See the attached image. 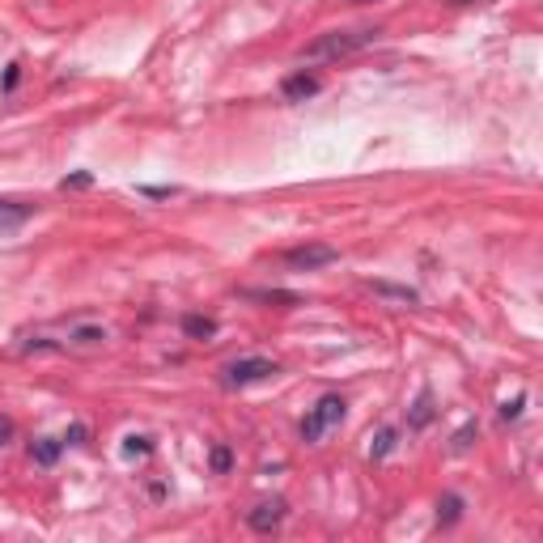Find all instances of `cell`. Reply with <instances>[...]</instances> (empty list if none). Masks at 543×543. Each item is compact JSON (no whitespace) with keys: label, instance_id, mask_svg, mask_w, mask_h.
<instances>
[{"label":"cell","instance_id":"obj_1","mask_svg":"<svg viewBox=\"0 0 543 543\" xmlns=\"http://www.w3.org/2000/svg\"><path fill=\"white\" fill-rule=\"evenodd\" d=\"M378 38L374 26L366 30H327V35H318L310 47H301V64H332V60H344V55L361 52Z\"/></svg>","mask_w":543,"mask_h":543},{"label":"cell","instance_id":"obj_2","mask_svg":"<svg viewBox=\"0 0 543 543\" xmlns=\"http://www.w3.org/2000/svg\"><path fill=\"white\" fill-rule=\"evenodd\" d=\"M344 407H349V403L340 399V395H323V399L306 412V421H301V441H310V446L323 441L327 429H335V424L344 421Z\"/></svg>","mask_w":543,"mask_h":543},{"label":"cell","instance_id":"obj_3","mask_svg":"<svg viewBox=\"0 0 543 543\" xmlns=\"http://www.w3.org/2000/svg\"><path fill=\"white\" fill-rule=\"evenodd\" d=\"M272 374H276V361H267V357H238V361H229L221 369V383L229 391H238V386H255L263 378H272Z\"/></svg>","mask_w":543,"mask_h":543},{"label":"cell","instance_id":"obj_4","mask_svg":"<svg viewBox=\"0 0 543 543\" xmlns=\"http://www.w3.org/2000/svg\"><path fill=\"white\" fill-rule=\"evenodd\" d=\"M335 259H340V251H335V246H323V243L284 251V263H289L293 272H315V267H327V263H335Z\"/></svg>","mask_w":543,"mask_h":543},{"label":"cell","instance_id":"obj_5","mask_svg":"<svg viewBox=\"0 0 543 543\" xmlns=\"http://www.w3.org/2000/svg\"><path fill=\"white\" fill-rule=\"evenodd\" d=\"M281 522H284V501H263V506H255L251 514H246V526L259 531V535L276 531Z\"/></svg>","mask_w":543,"mask_h":543},{"label":"cell","instance_id":"obj_6","mask_svg":"<svg viewBox=\"0 0 543 543\" xmlns=\"http://www.w3.org/2000/svg\"><path fill=\"white\" fill-rule=\"evenodd\" d=\"M30 204H18V200H0V234H9V229H18L30 221Z\"/></svg>","mask_w":543,"mask_h":543},{"label":"cell","instance_id":"obj_7","mask_svg":"<svg viewBox=\"0 0 543 543\" xmlns=\"http://www.w3.org/2000/svg\"><path fill=\"white\" fill-rule=\"evenodd\" d=\"M310 94H318V77H306V72H298V77H289V81H284V98H289V103L310 98Z\"/></svg>","mask_w":543,"mask_h":543},{"label":"cell","instance_id":"obj_8","mask_svg":"<svg viewBox=\"0 0 543 543\" xmlns=\"http://www.w3.org/2000/svg\"><path fill=\"white\" fill-rule=\"evenodd\" d=\"M374 293L378 298H391V301H403V306H416V289H407V284H386V281H374Z\"/></svg>","mask_w":543,"mask_h":543},{"label":"cell","instance_id":"obj_9","mask_svg":"<svg viewBox=\"0 0 543 543\" xmlns=\"http://www.w3.org/2000/svg\"><path fill=\"white\" fill-rule=\"evenodd\" d=\"M60 450H64V441H55V438H38L30 455H35L38 463H43V467H52L55 458H60Z\"/></svg>","mask_w":543,"mask_h":543},{"label":"cell","instance_id":"obj_10","mask_svg":"<svg viewBox=\"0 0 543 543\" xmlns=\"http://www.w3.org/2000/svg\"><path fill=\"white\" fill-rule=\"evenodd\" d=\"M395 438H399V429H383V433L374 438V446H369V458H374V463H383V458L395 450Z\"/></svg>","mask_w":543,"mask_h":543},{"label":"cell","instance_id":"obj_11","mask_svg":"<svg viewBox=\"0 0 543 543\" xmlns=\"http://www.w3.org/2000/svg\"><path fill=\"white\" fill-rule=\"evenodd\" d=\"M183 332L195 335V340H209V335L217 332V323H212V318H200V315H187L183 318Z\"/></svg>","mask_w":543,"mask_h":543},{"label":"cell","instance_id":"obj_12","mask_svg":"<svg viewBox=\"0 0 543 543\" xmlns=\"http://www.w3.org/2000/svg\"><path fill=\"white\" fill-rule=\"evenodd\" d=\"M429 421H433V395L424 391L421 399H416V412H412V429H424Z\"/></svg>","mask_w":543,"mask_h":543},{"label":"cell","instance_id":"obj_13","mask_svg":"<svg viewBox=\"0 0 543 543\" xmlns=\"http://www.w3.org/2000/svg\"><path fill=\"white\" fill-rule=\"evenodd\" d=\"M438 509H446V514H441V522L450 526V522H458V514H463V501H458V497H441Z\"/></svg>","mask_w":543,"mask_h":543},{"label":"cell","instance_id":"obj_14","mask_svg":"<svg viewBox=\"0 0 543 543\" xmlns=\"http://www.w3.org/2000/svg\"><path fill=\"white\" fill-rule=\"evenodd\" d=\"M141 195H149V200H170V195H178V187H141Z\"/></svg>","mask_w":543,"mask_h":543},{"label":"cell","instance_id":"obj_15","mask_svg":"<svg viewBox=\"0 0 543 543\" xmlns=\"http://www.w3.org/2000/svg\"><path fill=\"white\" fill-rule=\"evenodd\" d=\"M472 433H475V424H463L455 433V450H467V441H472Z\"/></svg>","mask_w":543,"mask_h":543},{"label":"cell","instance_id":"obj_16","mask_svg":"<svg viewBox=\"0 0 543 543\" xmlns=\"http://www.w3.org/2000/svg\"><path fill=\"white\" fill-rule=\"evenodd\" d=\"M212 467H217V472H226V467H229V450H226V446H217V450H212Z\"/></svg>","mask_w":543,"mask_h":543},{"label":"cell","instance_id":"obj_17","mask_svg":"<svg viewBox=\"0 0 543 543\" xmlns=\"http://www.w3.org/2000/svg\"><path fill=\"white\" fill-rule=\"evenodd\" d=\"M518 412H522V395H518V399H514V403H506V407H501V416H506V421H514Z\"/></svg>","mask_w":543,"mask_h":543},{"label":"cell","instance_id":"obj_18","mask_svg":"<svg viewBox=\"0 0 543 543\" xmlns=\"http://www.w3.org/2000/svg\"><path fill=\"white\" fill-rule=\"evenodd\" d=\"M60 187H64V192H69V187H89V175H72V178H64Z\"/></svg>","mask_w":543,"mask_h":543},{"label":"cell","instance_id":"obj_19","mask_svg":"<svg viewBox=\"0 0 543 543\" xmlns=\"http://www.w3.org/2000/svg\"><path fill=\"white\" fill-rule=\"evenodd\" d=\"M9 433H13V424H9V421H0V446L9 441Z\"/></svg>","mask_w":543,"mask_h":543},{"label":"cell","instance_id":"obj_20","mask_svg":"<svg viewBox=\"0 0 543 543\" xmlns=\"http://www.w3.org/2000/svg\"><path fill=\"white\" fill-rule=\"evenodd\" d=\"M450 4H475V0H450Z\"/></svg>","mask_w":543,"mask_h":543},{"label":"cell","instance_id":"obj_21","mask_svg":"<svg viewBox=\"0 0 543 543\" xmlns=\"http://www.w3.org/2000/svg\"><path fill=\"white\" fill-rule=\"evenodd\" d=\"M352 4H361V0H352Z\"/></svg>","mask_w":543,"mask_h":543}]
</instances>
